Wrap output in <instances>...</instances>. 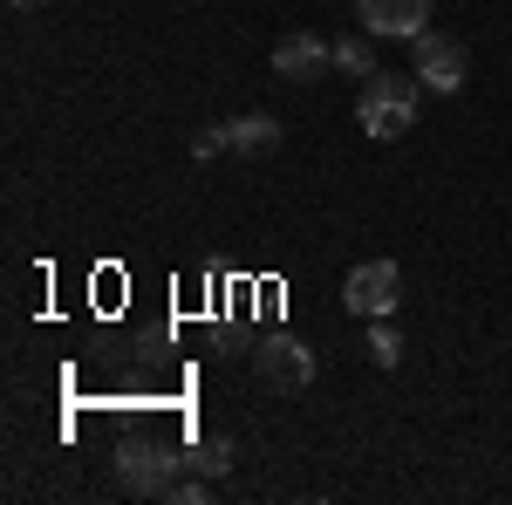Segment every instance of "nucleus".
Listing matches in <instances>:
<instances>
[{"label":"nucleus","mask_w":512,"mask_h":505,"mask_svg":"<svg viewBox=\"0 0 512 505\" xmlns=\"http://www.w3.org/2000/svg\"><path fill=\"white\" fill-rule=\"evenodd\" d=\"M417 103H424V82L417 76H376L362 82V96H355V123L376 137V144H396L403 130H417Z\"/></svg>","instance_id":"nucleus-1"},{"label":"nucleus","mask_w":512,"mask_h":505,"mask_svg":"<svg viewBox=\"0 0 512 505\" xmlns=\"http://www.w3.org/2000/svg\"><path fill=\"white\" fill-rule=\"evenodd\" d=\"M178 451L164 444V437H130L117 451V485L130 492V499H164L171 485H178Z\"/></svg>","instance_id":"nucleus-2"},{"label":"nucleus","mask_w":512,"mask_h":505,"mask_svg":"<svg viewBox=\"0 0 512 505\" xmlns=\"http://www.w3.org/2000/svg\"><path fill=\"white\" fill-rule=\"evenodd\" d=\"M410 55H417V82H424L431 96H458V89H465V76H472V48H465L458 35L424 28V35L410 41Z\"/></svg>","instance_id":"nucleus-3"},{"label":"nucleus","mask_w":512,"mask_h":505,"mask_svg":"<svg viewBox=\"0 0 512 505\" xmlns=\"http://www.w3.org/2000/svg\"><path fill=\"white\" fill-rule=\"evenodd\" d=\"M396 287H403L396 260H362V267H349V280H342V308H349L355 321H383V314L396 308Z\"/></svg>","instance_id":"nucleus-4"},{"label":"nucleus","mask_w":512,"mask_h":505,"mask_svg":"<svg viewBox=\"0 0 512 505\" xmlns=\"http://www.w3.org/2000/svg\"><path fill=\"white\" fill-rule=\"evenodd\" d=\"M355 14H362L369 35L417 41V35H424V21H431V0H355Z\"/></svg>","instance_id":"nucleus-5"},{"label":"nucleus","mask_w":512,"mask_h":505,"mask_svg":"<svg viewBox=\"0 0 512 505\" xmlns=\"http://www.w3.org/2000/svg\"><path fill=\"white\" fill-rule=\"evenodd\" d=\"M260 376H267L274 389H308L315 383V349L274 335V342H260Z\"/></svg>","instance_id":"nucleus-6"},{"label":"nucleus","mask_w":512,"mask_h":505,"mask_svg":"<svg viewBox=\"0 0 512 505\" xmlns=\"http://www.w3.org/2000/svg\"><path fill=\"white\" fill-rule=\"evenodd\" d=\"M328 62H335V48L321 35H280L274 41V76L280 82H308V76H321Z\"/></svg>","instance_id":"nucleus-7"},{"label":"nucleus","mask_w":512,"mask_h":505,"mask_svg":"<svg viewBox=\"0 0 512 505\" xmlns=\"http://www.w3.org/2000/svg\"><path fill=\"white\" fill-rule=\"evenodd\" d=\"M280 144V123L267 117V110H246V117L226 123V151L233 157H267Z\"/></svg>","instance_id":"nucleus-8"},{"label":"nucleus","mask_w":512,"mask_h":505,"mask_svg":"<svg viewBox=\"0 0 512 505\" xmlns=\"http://www.w3.org/2000/svg\"><path fill=\"white\" fill-rule=\"evenodd\" d=\"M335 69H342V76H362V82H369V76H376V55H369V41H362V35H342V41H335Z\"/></svg>","instance_id":"nucleus-9"},{"label":"nucleus","mask_w":512,"mask_h":505,"mask_svg":"<svg viewBox=\"0 0 512 505\" xmlns=\"http://www.w3.org/2000/svg\"><path fill=\"white\" fill-rule=\"evenodd\" d=\"M369 362L376 369H396L403 362V335H396L390 321H369Z\"/></svg>","instance_id":"nucleus-10"},{"label":"nucleus","mask_w":512,"mask_h":505,"mask_svg":"<svg viewBox=\"0 0 512 505\" xmlns=\"http://www.w3.org/2000/svg\"><path fill=\"white\" fill-rule=\"evenodd\" d=\"M192 465L205 471V478H226V471H233V444H226V437H212V444H205V451H198Z\"/></svg>","instance_id":"nucleus-11"},{"label":"nucleus","mask_w":512,"mask_h":505,"mask_svg":"<svg viewBox=\"0 0 512 505\" xmlns=\"http://www.w3.org/2000/svg\"><path fill=\"white\" fill-rule=\"evenodd\" d=\"M219 151H226V123H219V130H198V137H192V157H198V164H205V157H219Z\"/></svg>","instance_id":"nucleus-12"},{"label":"nucleus","mask_w":512,"mask_h":505,"mask_svg":"<svg viewBox=\"0 0 512 505\" xmlns=\"http://www.w3.org/2000/svg\"><path fill=\"white\" fill-rule=\"evenodd\" d=\"M164 499H171V505H205V499H212V478H198V485H171Z\"/></svg>","instance_id":"nucleus-13"},{"label":"nucleus","mask_w":512,"mask_h":505,"mask_svg":"<svg viewBox=\"0 0 512 505\" xmlns=\"http://www.w3.org/2000/svg\"><path fill=\"white\" fill-rule=\"evenodd\" d=\"M14 7H41V0H14Z\"/></svg>","instance_id":"nucleus-14"}]
</instances>
